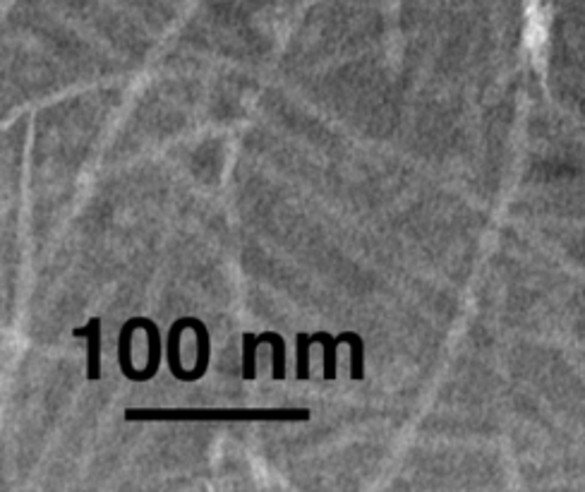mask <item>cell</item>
<instances>
[{
  "mask_svg": "<svg viewBox=\"0 0 585 492\" xmlns=\"http://www.w3.org/2000/svg\"><path fill=\"white\" fill-rule=\"evenodd\" d=\"M309 408H125V421H284L308 423Z\"/></svg>",
  "mask_w": 585,
  "mask_h": 492,
  "instance_id": "cell-1",
  "label": "cell"
},
{
  "mask_svg": "<svg viewBox=\"0 0 585 492\" xmlns=\"http://www.w3.org/2000/svg\"><path fill=\"white\" fill-rule=\"evenodd\" d=\"M269 344L274 348V368H271V377L274 379H284L285 377V344L284 337L276 331H264L260 337H254L250 331L243 334V377L245 379H254L257 375V346Z\"/></svg>",
  "mask_w": 585,
  "mask_h": 492,
  "instance_id": "cell-2",
  "label": "cell"
},
{
  "mask_svg": "<svg viewBox=\"0 0 585 492\" xmlns=\"http://www.w3.org/2000/svg\"><path fill=\"white\" fill-rule=\"evenodd\" d=\"M130 324L135 329H144L146 331V341H149V355H146V368L144 370H135L132 372V382H146L156 377L159 368H161V334H159V327L156 322H152L149 317H132Z\"/></svg>",
  "mask_w": 585,
  "mask_h": 492,
  "instance_id": "cell-3",
  "label": "cell"
},
{
  "mask_svg": "<svg viewBox=\"0 0 585 492\" xmlns=\"http://www.w3.org/2000/svg\"><path fill=\"white\" fill-rule=\"evenodd\" d=\"M72 337L87 338V379H101V317L87 320L85 327H75Z\"/></svg>",
  "mask_w": 585,
  "mask_h": 492,
  "instance_id": "cell-4",
  "label": "cell"
},
{
  "mask_svg": "<svg viewBox=\"0 0 585 492\" xmlns=\"http://www.w3.org/2000/svg\"><path fill=\"white\" fill-rule=\"evenodd\" d=\"M190 329V317H180L170 324L169 329V344H166V358H169L170 375L180 379V382H194L193 370L183 368V358H180V334Z\"/></svg>",
  "mask_w": 585,
  "mask_h": 492,
  "instance_id": "cell-5",
  "label": "cell"
},
{
  "mask_svg": "<svg viewBox=\"0 0 585 492\" xmlns=\"http://www.w3.org/2000/svg\"><path fill=\"white\" fill-rule=\"evenodd\" d=\"M360 337V334H355V331H341L339 337H332L329 331H317L309 338V344H322L324 348V379H334L336 377V346L339 344H353L355 338Z\"/></svg>",
  "mask_w": 585,
  "mask_h": 492,
  "instance_id": "cell-6",
  "label": "cell"
},
{
  "mask_svg": "<svg viewBox=\"0 0 585 492\" xmlns=\"http://www.w3.org/2000/svg\"><path fill=\"white\" fill-rule=\"evenodd\" d=\"M190 329H193L194 337H197V365L193 368L194 382H197V379L207 375L209 355H211V338H209V331L207 327H204V322L197 320V317H190Z\"/></svg>",
  "mask_w": 585,
  "mask_h": 492,
  "instance_id": "cell-7",
  "label": "cell"
},
{
  "mask_svg": "<svg viewBox=\"0 0 585 492\" xmlns=\"http://www.w3.org/2000/svg\"><path fill=\"white\" fill-rule=\"evenodd\" d=\"M132 334H135V327L130 324V320L120 327V334H118V365H120V372H123L128 379L132 377L135 368L130 363V346H132Z\"/></svg>",
  "mask_w": 585,
  "mask_h": 492,
  "instance_id": "cell-8",
  "label": "cell"
},
{
  "mask_svg": "<svg viewBox=\"0 0 585 492\" xmlns=\"http://www.w3.org/2000/svg\"><path fill=\"white\" fill-rule=\"evenodd\" d=\"M309 334H298L295 337V348H298V355H295V375L298 379H309Z\"/></svg>",
  "mask_w": 585,
  "mask_h": 492,
  "instance_id": "cell-9",
  "label": "cell"
}]
</instances>
